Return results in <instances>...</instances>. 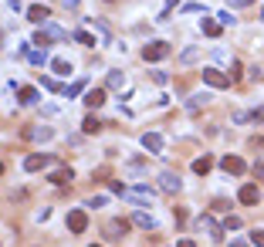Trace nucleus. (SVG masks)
Returning <instances> with one entry per match:
<instances>
[{
    "instance_id": "3",
    "label": "nucleus",
    "mask_w": 264,
    "mask_h": 247,
    "mask_svg": "<svg viewBox=\"0 0 264 247\" xmlns=\"http://www.w3.org/2000/svg\"><path fill=\"white\" fill-rule=\"evenodd\" d=\"M44 166H51V156H48V152H31V156L24 159V170L27 173H38V170H44Z\"/></svg>"
},
{
    "instance_id": "29",
    "label": "nucleus",
    "mask_w": 264,
    "mask_h": 247,
    "mask_svg": "<svg viewBox=\"0 0 264 247\" xmlns=\"http://www.w3.org/2000/svg\"><path fill=\"white\" fill-rule=\"evenodd\" d=\"M152 81H156V85H166L170 75H166V71H152Z\"/></svg>"
},
{
    "instance_id": "37",
    "label": "nucleus",
    "mask_w": 264,
    "mask_h": 247,
    "mask_svg": "<svg viewBox=\"0 0 264 247\" xmlns=\"http://www.w3.org/2000/svg\"><path fill=\"white\" fill-rule=\"evenodd\" d=\"M10 7H20V0H10Z\"/></svg>"
},
{
    "instance_id": "40",
    "label": "nucleus",
    "mask_w": 264,
    "mask_h": 247,
    "mask_svg": "<svg viewBox=\"0 0 264 247\" xmlns=\"http://www.w3.org/2000/svg\"><path fill=\"white\" fill-rule=\"evenodd\" d=\"M0 44H3V31H0Z\"/></svg>"
},
{
    "instance_id": "30",
    "label": "nucleus",
    "mask_w": 264,
    "mask_h": 247,
    "mask_svg": "<svg viewBox=\"0 0 264 247\" xmlns=\"http://www.w3.org/2000/svg\"><path fill=\"white\" fill-rule=\"evenodd\" d=\"M224 227H227V230H241V217H230Z\"/></svg>"
},
{
    "instance_id": "16",
    "label": "nucleus",
    "mask_w": 264,
    "mask_h": 247,
    "mask_svg": "<svg viewBox=\"0 0 264 247\" xmlns=\"http://www.w3.org/2000/svg\"><path fill=\"white\" fill-rule=\"evenodd\" d=\"M81 132H85V135H98V132H102V122H98L95 115H85V122H81Z\"/></svg>"
},
{
    "instance_id": "41",
    "label": "nucleus",
    "mask_w": 264,
    "mask_h": 247,
    "mask_svg": "<svg viewBox=\"0 0 264 247\" xmlns=\"http://www.w3.org/2000/svg\"><path fill=\"white\" fill-rule=\"evenodd\" d=\"M88 247H102V244H88Z\"/></svg>"
},
{
    "instance_id": "25",
    "label": "nucleus",
    "mask_w": 264,
    "mask_h": 247,
    "mask_svg": "<svg viewBox=\"0 0 264 247\" xmlns=\"http://www.w3.org/2000/svg\"><path fill=\"white\" fill-rule=\"evenodd\" d=\"M27 58H31L34 64H44V61H48V51H44V48H38V51H27Z\"/></svg>"
},
{
    "instance_id": "34",
    "label": "nucleus",
    "mask_w": 264,
    "mask_h": 247,
    "mask_svg": "<svg viewBox=\"0 0 264 247\" xmlns=\"http://www.w3.org/2000/svg\"><path fill=\"white\" fill-rule=\"evenodd\" d=\"M176 247H197V244H193V241H190V237H187V241H180V244H176Z\"/></svg>"
},
{
    "instance_id": "12",
    "label": "nucleus",
    "mask_w": 264,
    "mask_h": 247,
    "mask_svg": "<svg viewBox=\"0 0 264 247\" xmlns=\"http://www.w3.org/2000/svg\"><path fill=\"white\" fill-rule=\"evenodd\" d=\"M197 227H200V230H207L213 241H220V237H224V230L213 224V217H200V220H197Z\"/></svg>"
},
{
    "instance_id": "15",
    "label": "nucleus",
    "mask_w": 264,
    "mask_h": 247,
    "mask_svg": "<svg viewBox=\"0 0 264 247\" xmlns=\"http://www.w3.org/2000/svg\"><path fill=\"white\" fill-rule=\"evenodd\" d=\"M132 227V220H112V224H109V237H112V241H119V237H126V230Z\"/></svg>"
},
{
    "instance_id": "14",
    "label": "nucleus",
    "mask_w": 264,
    "mask_h": 247,
    "mask_svg": "<svg viewBox=\"0 0 264 247\" xmlns=\"http://www.w3.org/2000/svg\"><path fill=\"white\" fill-rule=\"evenodd\" d=\"M85 105H88V109H102V105H105V88H92V92L85 95Z\"/></svg>"
},
{
    "instance_id": "11",
    "label": "nucleus",
    "mask_w": 264,
    "mask_h": 247,
    "mask_svg": "<svg viewBox=\"0 0 264 247\" xmlns=\"http://www.w3.org/2000/svg\"><path fill=\"white\" fill-rule=\"evenodd\" d=\"M159 186H163L166 193H180L183 183H180V176H176V173H163V176H159Z\"/></svg>"
},
{
    "instance_id": "39",
    "label": "nucleus",
    "mask_w": 264,
    "mask_h": 247,
    "mask_svg": "<svg viewBox=\"0 0 264 247\" xmlns=\"http://www.w3.org/2000/svg\"><path fill=\"white\" fill-rule=\"evenodd\" d=\"M261 20H264V3H261Z\"/></svg>"
},
{
    "instance_id": "36",
    "label": "nucleus",
    "mask_w": 264,
    "mask_h": 247,
    "mask_svg": "<svg viewBox=\"0 0 264 247\" xmlns=\"http://www.w3.org/2000/svg\"><path fill=\"white\" fill-rule=\"evenodd\" d=\"M65 3H68V7H75V3H78V0H65Z\"/></svg>"
},
{
    "instance_id": "23",
    "label": "nucleus",
    "mask_w": 264,
    "mask_h": 247,
    "mask_svg": "<svg viewBox=\"0 0 264 247\" xmlns=\"http://www.w3.org/2000/svg\"><path fill=\"white\" fill-rule=\"evenodd\" d=\"M48 34H51L55 41H65V38H68V31H61V27H58V24H51V20H48Z\"/></svg>"
},
{
    "instance_id": "31",
    "label": "nucleus",
    "mask_w": 264,
    "mask_h": 247,
    "mask_svg": "<svg viewBox=\"0 0 264 247\" xmlns=\"http://www.w3.org/2000/svg\"><path fill=\"white\" fill-rule=\"evenodd\" d=\"M230 68H234V71H230V78L237 81V78H241V61H230Z\"/></svg>"
},
{
    "instance_id": "32",
    "label": "nucleus",
    "mask_w": 264,
    "mask_h": 247,
    "mask_svg": "<svg viewBox=\"0 0 264 247\" xmlns=\"http://www.w3.org/2000/svg\"><path fill=\"white\" fill-rule=\"evenodd\" d=\"M254 176H261V180H264V163H254Z\"/></svg>"
},
{
    "instance_id": "4",
    "label": "nucleus",
    "mask_w": 264,
    "mask_h": 247,
    "mask_svg": "<svg viewBox=\"0 0 264 247\" xmlns=\"http://www.w3.org/2000/svg\"><path fill=\"white\" fill-rule=\"evenodd\" d=\"M85 227H88V213L85 210H71L68 213V230L71 234H85Z\"/></svg>"
},
{
    "instance_id": "26",
    "label": "nucleus",
    "mask_w": 264,
    "mask_h": 247,
    "mask_svg": "<svg viewBox=\"0 0 264 247\" xmlns=\"http://www.w3.org/2000/svg\"><path fill=\"white\" fill-rule=\"evenodd\" d=\"M31 44H38V48H48V44H51V34H34V41H31Z\"/></svg>"
},
{
    "instance_id": "17",
    "label": "nucleus",
    "mask_w": 264,
    "mask_h": 247,
    "mask_svg": "<svg viewBox=\"0 0 264 247\" xmlns=\"http://www.w3.org/2000/svg\"><path fill=\"white\" fill-rule=\"evenodd\" d=\"M51 71H55V75H71V61H68V58H55V61H51Z\"/></svg>"
},
{
    "instance_id": "8",
    "label": "nucleus",
    "mask_w": 264,
    "mask_h": 247,
    "mask_svg": "<svg viewBox=\"0 0 264 247\" xmlns=\"http://www.w3.org/2000/svg\"><path fill=\"white\" fill-rule=\"evenodd\" d=\"M132 224L142 227V230H156V217L146 213V210H135V213H132Z\"/></svg>"
},
{
    "instance_id": "18",
    "label": "nucleus",
    "mask_w": 264,
    "mask_h": 247,
    "mask_svg": "<svg viewBox=\"0 0 264 247\" xmlns=\"http://www.w3.org/2000/svg\"><path fill=\"white\" fill-rule=\"evenodd\" d=\"M17 95H20V105H34V102H38V88H31V85H24V88H20Z\"/></svg>"
},
{
    "instance_id": "42",
    "label": "nucleus",
    "mask_w": 264,
    "mask_h": 247,
    "mask_svg": "<svg viewBox=\"0 0 264 247\" xmlns=\"http://www.w3.org/2000/svg\"><path fill=\"white\" fill-rule=\"evenodd\" d=\"M170 3H173V0H170Z\"/></svg>"
},
{
    "instance_id": "10",
    "label": "nucleus",
    "mask_w": 264,
    "mask_h": 247,
    "mask_svg": "<svg viewBox=\"0 0 264 247\" xmlns=\"http://www.w3.org/2000/svg\"><path fill=\"white\" fill-rule=\"evenodd\" d=\"M142 146H146L152 156H159V152H163V135L159 132H146L142 135Z\"/></svg>"
},
{
    "instance_id": "20",
    "label": "nucleus",
    "mask_w": 264,
    "mask_h": 247,
    "mask_svg": "<svg viewBox=\"0 0 264 247\" xmlns=\"http://www.w3.org/2000/svg\"><path fill=\"white\" fill-rule=\"evenodd\" d=\"M71 38H75L78 44H85V48H95V44H98V41H95V34H88V31H75Z\"/></svg>"
},
{
    "instance_id": "22",
    "label": "nucleus",
    "mask_w": 264,
    "mask_h": 247,
    "mask_svg": "<svg viewBox=\"0 0 264 247\" xmlns=\"http://www.w3.org/2000/svg\"><path fill=\"white\" fill-rule=\"evenodd\" d=\"M78 92H85V78H78V81L71 85V88H65V98H75Z\"/></svg>"
},
{
    "instance_id": "13",
    "label": "nucleus",
    "mask_w": 264,
    "mask_h": 247,
    "mask_svg": "<svg viewBox=\"0 0 264 247\" xmlns=\"http://www.w3.org/2000/svg\"><path fill=\"white\" fill-rule=\"evenodd\" d=\"M27 20H34V24H48V20H51V10H48V7H27Z\"/></svg>"
},
{
    "instance_id": "28",
    "label": "nucleus",
    "mask_w": 264,
    "mask_h": 247,
    "mask_svg": "<svg viewBox=\"0 0 264 247\" xmlns=\"http://www.w3.org/2000/svg\"><path fill=\"white\" fill-rule=\"evenodd\" d=\"M251 244H254V247H264V230H254V234H251Z\"/></svg>"
},
{
    "instance_id": "5",
    "label": "nucleus",
    "mask_w": 264,
    "mask_h": 247,
    "mask_svg": "<svg viewBox=\"0 0 264 247\" xmlns=\"http://www.w3.org/2000/svg\"><path fill=\"white\" fill-rule=\"evenodd\" d=\"M220 166H224V173H230V176L247 173V163L241 159V156H224V159H220Z\"/></svg>"
},
{
    "instance_id": "7",
    "label": "nucleus",
    "mask_w": 264,
    "mask_h": 247,
    "mask_svg": "<svg viewBox=\"0 0 264 247\" xmlns=\"http://www.w3.org/2000/svg\"><path fill=\"white\" fill-rule=\"evenodd\" d=\"M55 135L51 125H34V129H24V139H38V142H48Z\"/></svg>"
},
{
    "instance_id": "21",
    "label": "nucleus",
    "mask_w": 264,
    "mask_h": 247,
    "mask_svg": "<svg viewBox=\"0 0 264 247\" xmlns=\"http://www.w3.org/2000/svg\"><path fill=\"white\" fill-rule=\"evenodd\" d=\"M200 27H203V34H207V38H220V24H217V20H203Z\"/></svg>"
},
{
    "instance_id": "19",
    "label": "nucleus",
    "mask_w": 264,
    "mask_h": 247,
    "mask_svg": "<svg viewBox=\"0 0 264 247\" xmlns=\"http://www.w3.org/2000/svg\"><path fill=\"white\" fill-rule=\"evenodd\" d=\"M210 166H213V159H210V156H200V159H193V173H200V176H207Z\"/></svg>"
},
{
    "instance_id": "35",
    "label": "nucleus",
    "mask_w": 264,
    "mask_h": 247,
    "mask_svg": "<svg viewBox=\"0 0 264 247\" xmlns=\"http://www.w3.org/2000/svg\"><path fill=\"white\" fill-rule=\"evenodd\" d=\"M230 247H247V244H244V241H234V244H230Z\"/></svg>"
},
{
    "instance_id": "2",
    "label": "nucleus",
    "mask_w": 264,
    "mask_h": 247,
    "mask_svg": "<svg viewBox=\"0 0 264 247\" xmlns=\"http://www.w3.org/2000/svg\"><path fill=\"white\" fill-rule=\"evenodd\" d=\"M203 81H207L210 88H227L234 78L227 75V71H220V68H203Z\"/></svg>"
},
{
    "instance_id": "9",
    "label": "nucleus",
    "mask_w": 264,
    "mask_h": 247,
    "mask_svg": "<svg viewBox=\"0 0 264 247\" xmlns=\"http://www.w3.org/2000/svg\"><path fill=\"white\" fill-rule=\"evenodd\" d=\"M48 180H51L55 186H68V183L75 180V173H71V166H61V170H55L51 176H48Z\"/></svg>"
},
{
    "instance_id": "24",
    "label": "nucleus",
    "mask_w": 264,
    "mask_h": 247,
    "mask_svg": "<svg viewBox=\"0 0 264 247\" xmlns=\"http://www.w3.org/2000/svg\"><path fill=\"white\" fill-rule=\"evenodd\" d=\"M122 81H126L122 71H109V81H105V85H109V88H122Z\"/></svg>"
},
{
    "instance_id": "33",
    "label": "nucleus",
    "mask_w": 264,
    "mask_h": 247,
    "mask_svg": "<svg viewBox=\"0 0 264 247\" xmlns=\"http://www.w3.org/2000/svg\"><path fill=\"white\" fill-rule=\"evenodd\" d=\"M247 3H254V0H230V7H247Z\"/></svg>"
},
{
    "instance_id": "38",
    "label": "nucleus",
    "mask_w": 264,
    "mask_h": 247,
    "mask_svg": "<svg viewBox=\"0 0 264 247\" xmlns=\"http://www.w3.org/2000/svg\"><path fill=\"white\" fill-rule=\"evenodd\" d=\"M0 176H3V159H0Z\"/></svg>"
},
{
    "instance_id": "1",
    "label": "nucleus",
    "mask_w": 264,
    "mask_h": 247,
    "mask_svg": "<svg viewBox=\"0 0 264 247\" xmlns=\"http://www.w3.org/2000/svg\"><path fill=\"white\" fill-rule=\"evenodd\" d=\"M170 44H166V41H152V44H146V48H142V58H146V61H163V58H170Z\"/></svg>"
},
{
    "instance_id": "27",
    "label": "nucleus",
    "mask_w": 264,
    "mask_h": 247,
    "mask_svg": "<svg viewBox=\"0 0 264 247\" xmlns=\"http://www.w3.org/2000/svg\"><path fill=\"white\" fill-rule=\"evenodd\" d=\"M41 85H44V88H48V92H61V85H58L55 78H41Z\"/></svg>"
},
{
    "instance_id": "6",
    "label": "nucleus",
    "mask_w": 264,
    "mask_h": 247,
    "mask_svg": "<svg viewBox=\"0 0 264 247\" xmlns=\"http://www.w3.org/2000/svg\"><path fill=\"white\" fill-rule=\"evenodd\" d=\"M237 200H241V203H247V207H251V203H258V200H261V190H258V186H254V183H244V186H241V190H237Z\"/></svg>"
}]
</instances>
